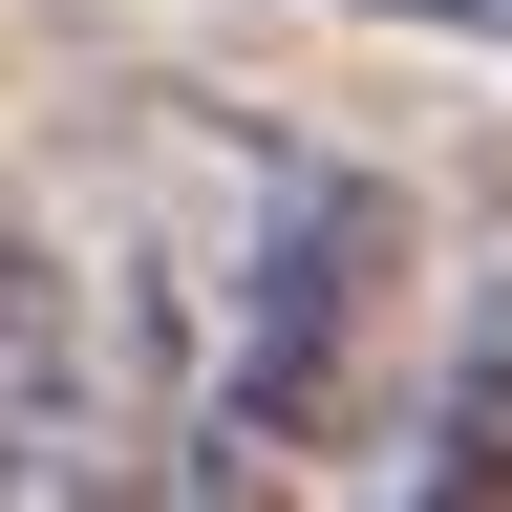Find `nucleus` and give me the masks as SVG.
Masks as SVG:
<instances>
[{"mask_svg":"<svg viewBox=\"0 0 512 512\" xmlns=\"http://www.w3.org/2000/svg\"><path fill=\"white\" fill-rule=\"evenodd\" d=\"M384 256H406V214H384V192H320V214L256 256L235 384H214V427H192V512H299V470H320V448H342V406H363Z\"/></svg>","mask_w":512,"mask_h":512,"instance_id":"f257e3e1","label":"nucleus"},{"mask_svg":"<svg viewBox=\"0 0 512 512\" xmlns=\"http://www.w3.org/2000/svg\"><path fill=\"white\" fill-rule=\"evenodd\" d=\"M43 320H64V278H43V235H22V214H0V384H22V363H43Z\"/></svg>","mask_w":512,"mask_h":512,"instance_id":"7ed1b4c3","label":"nucleus"},{"mask_svg":"<svg viewBox=\"0 0 512 512\" xmlns=\"http://www.w3.org/2000/svg\"><path fill=\"white\" fill-rule=\"evenodd\" d=\"M128 448H150V406H128V320L64 299L43 363L0 384V512H128Z\"/></svg>","mask_w":512,"mask_h":512,"instance_id":"f03ea898","label":"nucleus"},{"mask_svg":"<svg viewBox=\"0 0 512 512\" xmlns=\"http://www.w3.org/2000/svg\"><path fill=\"white\" fill-rule=\"evenodd\" d=\"M448 427H470V448H491V470H512V363H470V406H448Z\"/></svg>","mask_w":512,"mask_h":512,"instance_id":"20e7f679","label":"nucleus"}]
</instances>
